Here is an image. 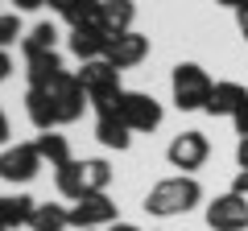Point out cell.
Instances as JSON below:
<instances>
[{"mask_svg":"<svg viewBox=\"0 0 248 231\" xmlns=\"http://www.w3.org/2000/svg\"><path fill=\"white\" fill-rule=\"evenodd\" d=\"M54 182H58V194H66V198H87V194H104L108 190V182H112V165L108 161H99V157H91V161H66V165H58L54 169Z\"/></svg>","mask_w":248,"mask_h":231,"instance_id":"6da1fadb","label":"cell"},{"mask_svg":"<svg viewBox=\"0 0 248 231\" xmlns=\"http://www.w3.org/2000/svg\"><path fill=\"white\" fill-rule=\"evenodd\" d=\"M203 198V186H199L190 173H178V178H166L145 194V211L157 215V219H174V215H186L190 206Z\"/></svg>","mask_w":248,"mask_h":231,"instance_id":"7a4b0ae2","label":"cell"},{"mask_svg":"<svg viewBox=\"0 0 248 231\" xmlns=\"http://www.w3.org/2000/svg\"><path fill=\"white\" fill-rule=\"evenodd\" d=\"M79 83H83V91H87V99H91V107H95V116H108V112H116V103H120L124 87H120V71H116V66L108 62V58L83 62V71H79Z\"/></svg>","mask_w":248,"mask_h":231,"instance_id":"3957f363","label":"cell"},{"mask_svg":"<svg viewBox=\"0 0 248 231\" xmlns=\"http://www.w3.org/2000/svg\"><path fill=\"white\" fill-rule=\"evenodd\" d=\"M33 91L46 95V103H50V112H54V124H75L83 116V107L91 103L87 91H83V83H79V74H71V71H62L58 79H50L46 87H33Z\"/></svg>","mask_w":248,"mask_h":231,"instance_id":"277c9868","label":"cell"},{"mask_svg":"<svg viewBox=\"0 0 248 231\" xmlns=\"http://www.w3.org/2000/svg\"><path fill=\"white\" fill-rule=\"evenodd\" d=\"M170 87H174L178 112H199V107L207 112V99H211L215 83H211V74H207L199 62H178L174 74H170Z\"/></svg>","mask_w":248,"mask_h":231,"instance_id":"5b68a950","label":"cell"},{"mask_svg":"<svg viewBox=\"0 0 248 231\" xmlns=\"http://www.w3.org/2000/svg\"><path fill=\"white\" fill-rule=\"evenodd\" d=\"M116 116H120L133 132H153V128L161 124V103L153 95H145V91H124L120 103H116Z\"/></svg>","mask_w":248,"mask_h":231,"instance_id":"8992f818","label":"cell"},{"mask_svg":"<svg viewBox=\"0 0 248 231\" xmlns=\"http://www.w3.org/2000/svg\"><path fill=\"white\" fill-rule=\"evenodd\" d=\"M42 165L46 161L37 153V144H9L0 153V178L4 182H33Z\"/></svg>","mask_w":248,"mask_h":231,"instance_id":"52a82bcc","label":"cell"},{"mask_svg":"<svg viewBox=\"0 0 248 231\" xmlns=\"http://www.w3.org/2000/svg\"><path fill=\"white\" fill-rule=\"evenodd\" d=\"M207 227L211 231H244L248 227V198L219 194L215 202H207Z\"/></svg>","mask_w":248,"mask_h":231,"instance_id":"ba28073f","label":"cell"},{"mask_svg":"<svg viewBox=\"0 0 248 231\" xmlns=\"http://www.w3.org/2000/svg\"><path fill=\"white\" fill-rule=\"evenodd\" d=\"M145 54H149V37H145V33H137V29H128V33H116V37H108V50H104V58L116 66V71H128V66L145 62Z\"/></svg>","mask_w":248,"mask_h":231,"instance_id":"9c48e42d","label":"cell"},{"mask_svg":"<svg viewBox=\"0 0 248 231\" xmlns=\"http://www.w3.org/2000/svg\"><path fill=\"white\" fill-rule=\"evenodd\" d=\"M104 223H116V202L108 194H87L71 206V227L79 231H95Z\"/></svg>","mask_w":248,"mask_h":231,"instance_id":"30bf717a","label":"cell"},{"mask_svg":"<svg viewBox=\"0 0 248 231\" xmlns=\"http://www.w3.org/2000/svg\"><path fill=\"white\" fill-rule=\"evenodd\" d=\"M207 153H211L207 136L190 128V132H178L174 141H170L166 157H170V165H174V169H199V165L207 161Z\"/></svg>","mask_w":248,"mask_h":231,"instance_id":"8fae6325","label":"cell"},{"mask_svg":"<svg viewBox=\"0 0 248 231\" xmlns=\"http://www.w3.org/2000/svg\"><path fill=\"white\" fill-rule=\"evenodd\" d=\"M66 45H71V54L79 58V62H95V58H104V50H108V33L99 25H79V29H71Z\"/></svg>","mask_w":248,"mask_h":231,"instance_id":"7c38bea8","label":"cell"},{"mask_svg":"<svg viewBox=\"0 0 248 231\" xmlns=\"http://www.w3.org/2000/svg\"><path fill=\"white\" fill-rule=\"evenodd\" d=\"M133 17H137L133 0H104V4H99V29H104L108 37L128 33V29H133Z\"/></svg>","mask_w":248,"mask_h":231,"instance_id":"4fadbf2b","label":"cell"},{"mask_svg":"<svg viewBox=\"0 0 248 231\" xmlns=\"http://www.w3.org/2000/svg\"><path fill=\"white\" fill-rule=\"evenodd\" d=\"M248 103V87H240V83H215L211 99H207V116H232L236 120V112Z\"/></svg>","mask_w":248,"mask_h":231,"instance_id":"5bb4252c","label":"cell"},{"mask_svg":"<svg viewBox=\"0 0 248 231\" xmlns=\"http://www.w3.org/2000/svg\"><path fill=\"white\" fill-rule=\"evenodd\" d=\"M95 141L104 144V149H128V144H133V128L124 124L116 112L95 116Z\"/></svg>","mask_w":248,"mask_h":231,"instance_id":"9a60e30c","label":"cell"},{"mask_svg":"<svg viewBox=\"0 0 248 231\" xmlns=\"http://www.w3.org/2000/svg\"><path fill=\"white\" fill-rule=\"evenodd\" d=\"M33 198H25V194H4L0 198V227L4 231H13V227H25L29 219H33Z\"/></svg>","mask_w":248,"mask_h":231,"instance_id":"2e32d148","label":"cell"},{"mask_svg":"<svg viewBox=\"0 0 248 231\" xmlns=\"http://www.w3.org/2000/svg\"><path fill=\"white\" fill-rule=\"evenodd\" d=\"M25 66H29V87H46L50 79H58L62 74V58H58V50L54 54H33V58H25Z\"/></svg>","mask_w":248,"mask_h":231,"instance_id":"e0dca14e","label":"cell"},{"mask_svg":"<svg viewBox=\"0 0 248 231\" xmlns=\"http://www.w3.org/2000/svg\"><path fill=\"white\" fill-rule=\"evenodd\" d=\"M29 227H33V231H66V227H71V211H62L58 202H37Z\"/></svg>","mask_w":248,"mask_h":231,"instance_id":"ac0fdd59","label":"cell"},{"mask_svg":"<svg viewBox=\"0 0 248 231\" xmlns=\"http://www.w3.org/2000/svg\"><path fill=\"white\" fill-rule=\"evenodd\" d=\"M54 42H58V29H54L50 21H42V25H33L21 37V50H25V58H33V54H54Z\"/></svg>","mask_w":248,"mask_h":231,"instance_id":"d6986e66","label":"cell"},{"mask_svg":"<svg viewBox=\"0 0 248 231\" xmlns=\"http://www.w3.org/2000/svg\"><path fill=\"white\" fill-rule=\"evenodd\" d=\"M33 144H37V153H42V161H50L54 169L66 165V161H75V157H71V144H66V136H58V132H42Z\"/></svg>","mask_w":248,"mask_h":231,"instance_id":"ffe728a7","label":"cell"},{"mask_svg":"<svg viewBox=\"0 0 248 231\" xmlns=\"http://www.w3.org/2000/svg\"><path fill=\"white\" fill-rule=\"evenodd\" d=\"M17 37H21V21H17V13L0 17V50H4V45H13Z\"/></svg>","mask_w":248,"mask_h":231,"instance_id":"44dd1931","label":"cell"},{"mask_svg":"<svg viewBox=\"0 0 248 231\" xmlns=\"http://www.w3.org/2000/svg\"><path fill=\"white\" fill-rule=\"evenodd\" d=\"M232 194L248 198V169H240V173H236V182H232Z\"/></svg>","mask_w":248,"mask_h":231,"instance_id":"7402d4cb","label":"cell"},{"mask_svg":"<svg viewBox=\"0 0 248 231\" xmlns=\"http://www.w3.org/2000/svg\"><path fill=\"white\" fill-rule=\"evenodd\" d=\"M236 161H240V169H248V136H240V144H236Z\"/></svg>","mask_w":248,"mask_h":231,"instance_id":"603a6c76","label":"cell"},{"mask_svg":"<svg viewBox=\"0 0 248 231\" xmlns=\"http://www.w3.org/2000/svg\"><path fill=\"white\" fill-rule=\"evenodd\" d=\"M236 132H240V136H248V103L236 112Z\"/></svg>","mask_w":248,"mask_h":231,"instance_id":"cb8c5ba5","label":"cell"},{"mask_svg":"<svg viewBox=\"0 0 248 231\" xmlns=\"http://www.w3.org/2000/svg\"><path fill=\"white\" fill-rule=\"evenodd\" d=\"M9 74H13V58H9V54H4V50H0V83L9 79Z\"/></svg>","mask_w":248,"mask_h":231,"instance_id":"d4e9b609","label":"cell"},{"mask_svg":"<svg viewBox=\"0 0 248 231\" xmlns=\"http://www.w3.org/2000/svg\"><path fill=\"white\" fill-rule=\"evenodd\" d=\"M236 25H240V33L248 37V4H244V9H236Z\"/></svg>","mask_w":248,"mask_h":231,"instance_id":"484cf974","label":"cell"},{"mask_svg":"<svg viewBox=\"0 0 248 231\" xmlns=\"http://www.w3.org/2000/svg\"><path fill=\"white\" fill-rule=\"evenodd\" d=\"M9 141V116H4V107H0V144Z\"/></svg>","mask_w":248,"mask_h":231,"instance_id":"4316f807","label":"cell"},{"mask_svg":"<svg viewBox=\"0 0 248 231\" xmlns=\"http://www.w3.org/2000/svg\"><path fill=\"white\" fill-rule=\"evenodd\" d=\"M13 4H17V9H42L46 0H13Z\"/></svg>","mask_w":248,"mask_h":231,"instance_id":"83f0119b","label":"cell"},{"mask_svg":"<svg viewBox=\"0 0 248 231\" xmlns=\"http://www.w3.org/2000/svg\"><path fill=\"white\" fill-rule=\"evenodd\" d=\"M215 4H223V9H244L248 0H215Z\"/></svg>","mask_w":248,"mask_h":231,"instance_id":"f1b7e54d","label":"cell"},{"mask_svg":"<svg viewBox=\"0 0 248 231\" xmlns=\"http://www.w3.org/2000/svg\"><path fill=\"white\" fill-rule=\"evenodd\" d=\"M112 231H137V227H133V223H116Z\"/></svg>","mask_w":248,"mask_h":231,"instance_id":"f546056e","label":"cell"},{"mask_svg":"<svg viewBox=\"0 0 248 231\" xmlns=\"http://www.w3.org/2000/svg\"><path fill=\"white\" fill-rule=\"evenodd\" d=\"M0 231H4V227H0Z\"/></svg>","mask_w":248,"mask_h":231,"instance_id":"4dcf8cb0","label":"cell"},{"mask_svg":"<svg viewBox=\"0 0 248 231\" xmlns=\"http://www.w3.org/2000/svg\"><path fill=\"white\" fill-rule=\"evenodd\" d=\"M75 231H79V227H75Z\"/></svg>","mask_w":248,"mask_h":231,"instance_id":"1f68e13d","label":"cell"}]
</instances>
